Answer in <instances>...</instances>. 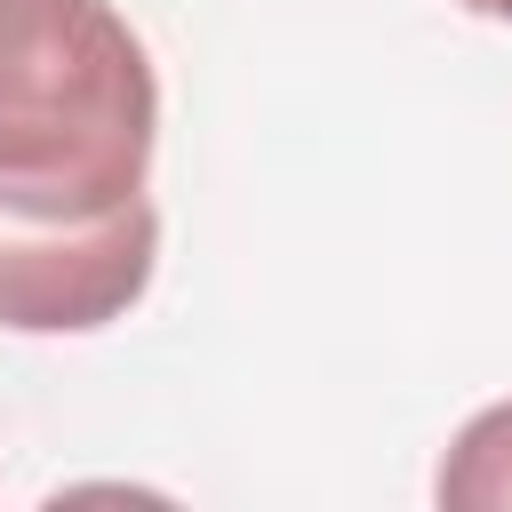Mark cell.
<instances>
[{
    "mask_svg": "<svg viewBox=\"0 0 512 512\" xmlns=\"http://www.w3.org/2000/svg\"><path fill=\"white\" fill-rule=\"evenodd\" d=\"M160 80L112 0H0V216L96 224L152 200Z\"/></svg>",
    "mask_w": 512,
    "mask_h": 512,
    "instance_id": "1",
    "label": "cell"
},
{
    "mask_svg": "<svg viewBox=\"0 0 512 512\" xmlns=\"http://www.w3.org/2000/svg\"><path fill=\"white\" fill-rule=\"evenodd\" d=\"M160 264V208L136 200L96 224H16L0 216V328L8 336H88L144 304Z\"/></svg>",
    "mask_w": 512,
    "mask_h": 512,
    "instance_id": "2",
    "label": "cell"
},
{
    "mask_svg": "<svg viewBox=\"0 0 512 512\" xmlns=\"http://www.w3.org/2000/svg\"><path fill=\"white\" fill-rule=\"evenodd\" d=\"M432 496L456 504V512H512V400L480 408V416L448 440Z\"/></svg>",
    "mask_w": 512,
    "mask_h": 512,
    "instance_id": "3",
    "label": "cell"
},
{
    "mask_svg": "<svg viewBox=\"0 0 512 512\" xmlns=\"http://www.w3.org/2000/svg\"><path fill=\"white\" fill-rule=\"evenodd\" d=\"M456 8H472V16H488V24H512V0H456Z\"/></svg>",
    "mask_w": 512,
    "mask_h": 512,
    "instance_id": "4",
    "label": "cell"
}]
</instances>
